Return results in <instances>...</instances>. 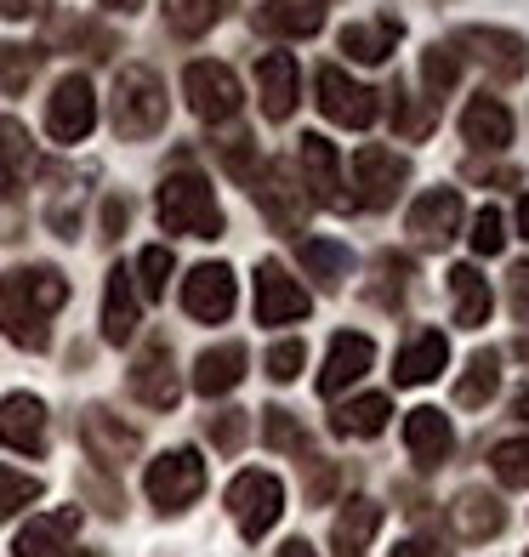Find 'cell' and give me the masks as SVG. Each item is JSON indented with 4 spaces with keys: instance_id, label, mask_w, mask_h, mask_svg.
Here are the masks:
<instances>
[{
    "instance_id": "6da1fadb",
    "label": "cell",
    "mask_w": 529,
    "mask_h": 557,
    "mask_svg": "<svg viewBox=\"0 0 529 557\" xmlns=\"http://www.w3.org/2000/svg\"><path fill=\"white\" fill-rule=\"evenodd\" d=\"M63 301H69L63 273H52V268L7 273V278H0V331H7L17 347L40 352L46 342H52V331H46V319H52V313L63 308Z\"/></svg>"
},
{
    "instance_id": "7a4b0ae2",
    "label": "cell",
    "mask_w": 529,
    "mask_h": 557,
    "mask_svg": "<svg viewBox=\"0 0 529 557\" xmlns=\"http://www.w3.org/2000/svg\"><path fill=\"white\" fill-rule=\"evenodd\" d=\"M155 211L165 234H188V239H217L222 234V211H217V194L199 171H176L160 183L155 194Z\"/></svg>"
},
{
    "instance_id": "3957f363",
    "label": "cell",
    "mask_w": 529,
    "mask_h": 557,
    "mask_svg": "<svg viewBox=\"0 0 529 557\" xmlns=\"http://www.w3.org/2000/svg\"><path fill=\"white\" fill-rule=\"evenodd\" d=\"M165 125V86H160V74L155 69H120V81H114V132L120 137H155Z\"/></svg>"
},
{
    "instance_id": "277c9868",
    "label": "cell",
    "mask_w": 529,
    "mask_h": 557,
    "mask_svg": "<svg viewBox=\"0 0 529 557\" xmlns=\"http://www.w3.org/2000/svg\"><path fill=\"white\" fill-rule=\"evenodd\" d=\"M229 512H234L245 541H262L285 512V484L273 472H239L229 484Z\"/></svg>"
},
{
    "instance_id": "5b68a950",
    "label": "cell",
    "mask_w": 529,
    "mask_h": 557,
    "mask_svg": "<svg viewBox=\"0 0 529 557\" xmlns=\"http://www.w3.org/2000/svg\"><path fill=\"white\" fill-rule=\"evenodd\" d=\"M148 500L160 506V512H183V506L206 490V461H199L194 449H165L160 461H148Z\"/></svg>"
},
{
    "instance_id": "8992f818",
    "label": "cell",
    "mask_w": 529,
    "mask_h": 557,
    "mask_svg": "<svg viewBox=\"0 0 529 557\" xmlns=\"http://www.w3.org/2000/svg\"><path fill=\"white\" fill-rule=\"evenodd\" d=\"M405 183H410V165L398 160L393 148H359V154H353V188H359L365 211H387Z\"/></svg>"
},
{
    "instance_id": "52a82bcc",
    "label": "cell",
    "mask_w": 529,
    "mask_h": 557,
    "mask_svg": "<svg viewBox=\"0 0 529 557\" xmlns=\"http://www.w3.org/2000/svg\"><path fill=\"white\" fill-rule=\"evenodd\" d=\"M183 91H188V109L199 120H234L239 114V97H245L229 63H188Z\"/></svg>"
},
{
    "instance_id": "ba28073f",
    "label": "cell",
    "mask_w": 529,
    "mask_h": 557,
    "mask_svg": "<svg viewBox=\"0 0 529 557\" xmlns=\"http://www.w3.org/2000/svg\"><path fill=\"white\" fill-rule=\"evenodd\" d=\"M319 109H324V120L353 125V132H365V125H376V114H382L376 91L359 86V81H347L342 69H319Z\"/></svg>"
},
{
    "instance_id": "9c48e42d",
    "label": "cell",
    "mask_w": 529,
    "mask_h": 557,
    "mask_svg": "<svg viewBox=\"0 0 529 557\" xmlns=\"http://www.w3.org/2000/svg\"><path fill=\"white\" fill-rule=\"evenodd\" d=\"M97 125V97H91V81H81V74H69V81H58L52 103H46V132H52L58 143H81L86 132Z\"/></svg>"
},
{
    "instance_id": "30bf717a",
    "label": "cell",
    "mask_w": 529,
    "mask_h": 557,
    "mask_svg": "<svg viewBox=\"0 0 529 557\" xmlns=\"http://www.w3.org/2000/svg\"><path fill=\"white\" fill-rule=\"evenodd\" d=\"M183 308L199 319V324H222L234 313V273L222 262H206L183 278Z\"/></svg>"
},
{
    "instance_id": "8fae6325",
    "label": "cell",
    "mask_w": 529,
    "mask_h": 557,
    "mask_svg": "<svg viewBox=\"0 0 529 557\" xmlns=\"http://www.w3.org/2000/svg\"><path fill=\"white\" fill-rule=\"evenodd\" d=\"M296 165H302V188L313 194V206H342V160H336V143L324 137H302L296 143Z\"/></svg>"
},
{
    "instance_id": "7c38bea8",
    "label": "cell",
    "mask_w": 529,
    "mask_h": 557,
    "mask_svg": "<svg viewBox=\"0 0 529 557\" xmlns=\"http://www.w3.org/2000/svg\"><path fill=\"white\" fill-rule=\"evenodd\" d=\"M257 319L262 324H296V319H308V290H302L280 262H262L257 268Z\"/></svg>"
},
{
    "instance_id": "4fadbf2b",
    "label": "cell",
    "mask_w": 529,
    "mask_h": 557,
    "mask_svg": "<svg viewBox=\"0 0 529 557\" xmlns=\"http://www.w3.org/2000/svg\"><path fill=\"white\" fill-rule=\"evenodd\" d=\"M0 444L17 455L46 449V404L35 393H7L0 398Z\"/></svg>"
},
{
    "instance_id": "5bb4252c",
    "label": "cell",
    "mask_w": 529,
    "mask_h": 557,
    "mask_svg": "<svg viewBox=\"0 0 529 557\" xmlns=\"http://www.w3.org/2000/svg\"><path fill=\"white\" fill-rule=\"evenodd\" d=\"M456 46H467V52L495 74V81H518V74L529 69V46L518 35H507V29H462Z\"/></svg>"
},
{
    "instance_id": "9a60e30c",
    "label": "cell",
    "mask_w": 529,
    "mask_h": 557,
    "mask_svg": "<svg viewBox=\"0 0 529 557\" xmlns=\"http://www.w3.org/2000/svg\"><path fill=\"white\" fill-rule=\"evenodd\" d=\"M462 227V194L456 188H427L410 206V234L416 245H450Z\"/></svg>"
},
{
    "instance_id": "2e32d148",
    "label": "cell",
    "mask_w": 529,
    "mask_h": 557,
    "mask_svg": "<svg viewBox=\"0 0 529 557\" xmlns=\"http://www.w3.org/2000/svg\"><path fill=\"white\" fill-rule=\"evenodd\" d=\"M370 364H376V342L370 336H336L331 352H324V370H319V393L336 398L347 382H359Z\"/></svg>"
},
{
    "instance_id": "e0dca14e",
    "label": "cell",
    "mask_w": 529,
    "mask_h": 557,
    "mask_svg": "<svg viewBox=\"0 0 529 557\" xmlns=\"http://www.w3.org/2000/svg\"><path fill=\"white\" fill-rule=\"evenodd\" d=\"M74 529H81V512H74V506H63V512H46V518H29V523L17 529L12 552H17V557H58V552L74 541Z\"/></svg>"
},
{
    "instance_id": "ac0fdd59",
    "label": "cell",
    "mask_w": 529,
    "mask_h": 557,
    "mask_svg": "<svg viewBox=\"0 0 529 557\" xmlns=\"http://www.w3.org/2000/svg\"><path fill=\"white\" fill-rule=\"evenodd\" d=\"M257 97L268 120H291L296 109V58L291 52H268L257 63Z\"/></svg>"
},
{
    "instance_id": "d6986e66",
    "label": "cell",
    "mask_w": 529,
    "mask_h": 557,
    "mask_svg": "<svg viewBox=\"0 0 529 557\" xmlns=\"http://www.w3.org/2000/svg\"><path fill=\"white\" fill-rule=\"evenodd\" d=\"M132 393L148 404V410H171L176 393H183V382H176V370H171V352L165 347H148L137 370H132Z\"/></svg>"
},
{
    "instance_id": "ffe728a7",
    "label": "cell",
    "mask_w": 529,
    "mask_h": 557,
    "mask_svg": "<svg viewBox=\"0 0 529 557\" xmlns=\"http://www.w3.org/2000/svg\"><path fill=\"white\" fill-rule=\"evenodd\" d=\"M405 444H410V455H416V467L421 472H433L450 449H456V433H450V421L439 416V410H410V421H405Z\"/></svg>"
},
{
    "instance_id": "44dd1931",
    "label": "cell",
    "mask_w": 529,
    "mask_h": 557,
    "mask_svg": "<svg viewBox=\"0 0 529 557\" xmlns=\"http://www.w3.org/2000/svg\"><path fill=\"white\" fill-rule=\"evenodd\" d=\"M245 347L239 342H222V347H211V352H199V364H194V387L206 393V398H217V393H234L239 382H245Z\"/></svg>"
},
{
    "instance_id": "7402d4cb",
    "label": "cell",
    "mask_w": 529,
    "mask_h": 557,
    "mask_svg": "<svg viewBox=\"0 0 529 557\" xmlns=\"http://www.w3.org/2000/svg\"><path fill=\"white\" fill-rule=\"evenodd\" d=\"M376 529H382V506L376 500H347V512L331 523V546H336V557H365L370 552V541H376Z\"/></svg>"
},
{
    "instance_id": "603a6c76",
    "label": "cell",
    "mask_w": 529,
    "mask_h": 557,
    "mask_svg": "<svg viewBox=\"0 0 529 557\" xmlns=\"http://www.w3.org/2000/svg\"><path fill=\"white\" fill-rule=\"evenodd\" d=\"M450 364V347L439 331H421L405 352H398V364H393V382L398 387H421V382H433V375Z\"/></svg>"
},
{
    "instance_id": "cb8c5ba5",
    "label": "cell",
    "mask_w": 529,
    "mask_h": 557,
    "mask_svg": "<svg viewBox=\"0 0 529 557\" xmlns=\"http://www.w3.org/2000/svg\"><path fill=\"white\" fill-rule=\"evenodd\" d=\"M462 137L472 148H507L513 143V114L495 103V97H472L462 114Z\"/></svg>"
},
{
    "instance_id": "d4e9b609",
    "label": "cell",
    "mask_w": 529,
    "mask_h": 557,
    "mask_svg": "<svg viewBox=\"0 0 529 557\" xmlns=\"http://www.w3.org/2000/svg\"><path fill=\"white\" fill-rule=\"evenodd\" d=\"M132 331H137V285L125 268H114L109 290H103V336L120 347V342H132Z\"/></svg>"
},
{
    "instance_id": "484cf974",
    "label": "cell",
    "mask_w": 529,
    "mask_h": 557,
    "mask_svg": "<svg viewBox=\"0 0 529 557\" xmlns=\"http://www.w3.org/2000/svg\"><path fill=\"white\" fill-rule=\"evenodd\" d=\"M324 7H331V0H268L257 12V23L268 35H319Z\"/></svg>"
},
{
    "instance_id": "4316f807",
    "label": "cell",
    "mask_w": 529,
    "mask_h": 557,
    "mask_svg": "<svg viewBox=\"0 0 529 557\" xmlns=\"http://www.w3.org/2000/svg\"><path fill=\"white\" fill-rule=\"evenodd\" d=\"M450 290H456V324L462 331H478V324L490 319V308H495V296H490V285H484V273L478 268H450Z\"/></svg>"
},
{
    "instance_id": "83f0119b",
    "label": "cell",
    "mask_w": 529,
    "mask_h": 557,
    "mask_svg": "<svg viewBox=\"0 0 529 557\" xmlns=\"http://www.w3.org/2000/svg\"><path fill=\"white\" fill-rule=\"evenodd\" d=\"M450 518H456V529H462L467 541H490V535H501V523H507L501 500L484 495V490H467L456 506H450Z\"/></svg>"
},
{
    "instance_id": "f1b7e54d",
    "label": "cell",
    "mask_w": 529,
    "mask_h": 557,
    "mask_svg": "<svg viewBox=\"0 0 529 557\" xmlns=\"http://www.w3.org/2000/svg\"><path fill=\"white\" fill-rule=\"evenodd\" d=\"M387 416H393V398H382V393H365V398L342 404L331 426H336L342 438H376V433L387 426Z\"/></svg>"
},
{
    "instance_id": "f546056e",
    "label": "cell",
    "mask_w": 529,
    "mask_h": 557,
    "mask_svg": "<svg viewBox=\"0 0 529 557\" xmlns=\"http://www.w3.org/2000/svg\"><path fill=\"white\" fill-rule=\"evenodd\" d=\"M398 40V23L393 17H376V23H347L342 29V52L359 58V63H382Z\"/></svg>"
},
{
    "instance_id": "4dcf8cb0",
    "label": "cell",
    "mask_w": 529,
    "mask_h": 557,
    "mask_svg": "<svg viewBox=\"0 0 529 557\" xmlns=\"http://www.w3.org/2000/svg\"><path fill=\"white\" fill-rule=\"evenodd\" d=\"M29 165H35V148H29V132L7 114L0 120V188H17L23 176H29Z\"/></svg>"
},
{
    "instance_id": "1f68e13d",
    "label": "cell",
    "mask_w": 529,
    "mask_h": 557,
    "mask_svg": "<svg viewBox=\"0 0 529 557\" xmlns=\"http://www.w3.org/2000/svg\"><path fill=\"white\" fill-rule=\"evenodd\" d=\"M302 268H308L324 290H336L347 278V268H353V257H347V245H336V239H302Z\"/></svg>"
},
{
    "instance_id": "d6a6232c",
    "label": "cell",
    "mask_w": 529,
    "mask_h": 557,
    "mask_svg": "<svg viewBox=\"0 0 529 557\" xmlns=\"http://www.w3.org/2000/svg\"><path fill=\"white\" fill-rule=\"evenodd\" d=\"M495 387H501V359H495V352H472L467 375L456 382V404H484Z\"/></svg>"
},
{
    "instance_id": "836d02e7",
    "label": "cell",
    "mask_w": 529,
    "mask_h": 557,
    "mask_svg": "<svg viewBox=\"0 0 529 557\" xmlns=\"http://www.w3.org/2000/svg\"><path fill=\"white\" fill-rule=\"evenodd\" d=\"M229 0H165V23L176 35H206Z\"/></svg>"
},
{
    "instance_id": "e575fe53",
    "label": "cell",
    "mask_w": 529,
    "mask_h": 557,
    "mask_svg": "<svg viewBox=\"0 0 529 557\" xmlns=\"http://www.w3.org/2000/svg\"><path fill=\"white\" fill-rule=\"evenodd\" d=\"M86 438H91V449L103 455V461H120V455H132V449H137V433H125V426H114L103 410H97V416L86 421Z\"/></svg>"
},
{
    "instance_id": "d590c367",
    "label": "cell",
    "mask_w": 529,
    "mask_h": 557,
    "mask_svg": "<svg viewBox=\"0 0 529 557\" xmlns=\"http://www.w3.org/2000/svg\"><path fill=\"white\" fill-rule=\"evenodd\" d=\"M490 467H495V478H501L507 490H529V438L501 444V449L490 455Z\"/></svg>"
},
{
    "instance_id": "8d00e7d4",
    "label": "cell",
    "mask_w": 529,
    "mask_h": 557,
    "mask_svg": "<svg viewBox=\"0 0 529 557\" xmlns=\"http://www.w3.org/2000/svg\"><path fill=\"white\" fill-rule=\"evenodd\" d=\"M29 500H40V478L29 472H12V467H0V523H7L12 512H23Z\"/></svg>"
},
{
    "instance_id": "74e56055",
    "label": "cell",
    "mask_w": 529,
    "mask_h": 557,
    "mask_svg": "<svg viewBox=\"0 0 529 557\" xmlns=\"http://www.w3.org/2000/svg\"><path fill=\"white\" fill-rule=\"evenodd\" d=\"M137 285H143V296H165V278H171V250L165 245H148L143 257H137Z\"/></svg>"
},
{
    "instance_id": "f35d334b",
    "label": "cell",
    "mask_w": 529,
    "mask_h": 557,
    "mask_svg": "<svg viewBox=\"0 0 529 557\" xmlns=\"http://www.w3.org/2000/svg\"><path fill=\"white\" fill-rule=\"evenodd\" d=\"M29 74H35V52H29V46H0V86L23 91V86H29Z\"/></svg>"
},
{
    "instance_id": "ab89813d",
    "label": "cell",
    "mask_w": 529,
    "mask_h": 557,
    "mask_svg": "<svg viewBox=\"0 0 529 557\" xmlns=\"http://www.w3.org/2000/svg\"><path fill=\"white\" fill-rule=\"evenodd\" d=\"M467 239H472V250H478V257H501V245H507V222H501L495 211H478Z\"/></svg>"
},
{
    "instance_id": "60d3db41",
    "label": "cell",
    "mask_w": 529,
    "mask_h": 557,
    "mask_svg": "<svg viewBox=\"0 0 529 557\" xmlns=\"http://www.w3.org/2000/svg\"><path fill=\"white\" fill-rule=\"evenodd\" d=\"M302 364H308V347H302V342H280L268 352V375H273V382H296Z\"/></svg>"
},
{
    "instance_id": "b9f144b4",
    "label": "cell",
    "mask_w": 529,
    "mask_h": 557,
    "mask_svg": "<svg viewBox=\"0 0 529 557\" xmlns=\"http://www.w3.org/2000/svg\"><path fill=\"white\" fill-rule=\"evenodd\" d=\"M262 433H268L273 449H302V433H296L291 410H262Z\"/></svg>"
},
{
    "instance_id": "7bdbcfd3",
    "label": "cell",
    "mask_w": 529,
    "mask_h": 557,
    "mask_svg": "<svg viewBox=\"0 0 529 557\" xmlns=\"http://www.w3.org/2000/svg\"><path fill=\"white\" fill-rule=\"evenodd\" d=\"M421 74H427V86H433V97L450 91V86H456V52H439V46H433L427 63H421Z\"/></svg>"
},
{
    "instance_id": "ee69618b",
    "label": "cell",
    "mask_w": 529,
    "mask_h": 557,
    "mask_svg": "<svg viewBox=\"0 0 529 557\" xmlns=\"http://www.w3.org/2000/svg\"><path fill=\"white\" fill-rule=\"evenodd\" d=\"M507 296H513V313L529 319V262H518V268L507 273Z\"/></svg>"
},
{
    "instance_id": "f6af8a7d",
    "label": "cell",
    "mask_w": 529,
    "mask_h": 557,
    "mask_svg": "<svg viewBox=\"0 0 529 557\" xmlns=\"http://www.w3.org/2000/svg\"><path fill=\"white\" fill-rule=\"evenodd\" d=\"M239 438H245V416L239 410L217 416V449H239Z\"/></svg>"
},
{
    "instance_id": "bcb514c9",
    "label": "cell",
    "mask_w": 529,
    "mask_h": 557,
    "mask_svg": "<svg viewBox=\"0 0 529 557\" xmlns=\"http://www.w3.org/2000/svg\"><path fill=\"white\" fill-rule=\"evenodd\" d=\"M393 557H444V552L427 546V541H405V546H393Z\"/></svg>"
},
{
    "instance_id": "7dc6e473",
    "label": "cell",
    "mask_w": 529,
    "mask_h": 557,
    "mask_svg": "<svg viewBox=\"0 0 529 557\" xmlns=\"http://www.w3.org/2000/svg\"><path fill=\"white\" fill-rule=\"evenodd\" d=\"M40 7V0H0V12H7V17H29Z\"/></svg>"
},
{
    "instance_id": "c3c4849f",
    "label": "cell",
    "mask_w": 529,
    "mask_h": 557,
    "mask_svg": "<svg viewBox=\"0 0 529 557\" xmlns=\"http://www.w3.org/2000/svg\"><path fill=\"white\" fill-rule=\"evenodd\" d=\"M280 557H313V546L308 541H291V546H280Z\"/></svg>"
},
{
    "instance_id": "681fc988",
    "label": "cell",
    "mask_w": 529,
    "mask_h": 557,
    "mask_svg": "<svg viewBox=\"0 0 529 557\" xmlns=\"http://www.w3.org/2000/svg\"><path fill=\"white\" fill-rule=\"evenodd\" d=\"M103 7H114V12H137L143 0H103Z\"/></svg>"
},
{
    "instance_id": "f907efd6",
    "label": "cell",
    "mask_w": 529,
    "mask_h": 557,
    "mask_svg": "<svg viewBox=\"0 0 529 557\" xmlns=\"http://www.w3.org/2000/svg\"><path fill=\"white\" fill-rule=\"evenodd\" d=\"M518 227H524V239H529V199H524V206H518Z\"/></svg>"
}]
</instances>
